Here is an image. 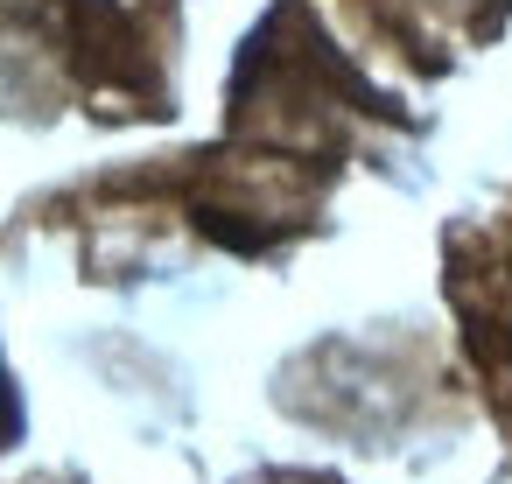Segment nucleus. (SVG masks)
I'll return each instance as SVG.
<instances>
[{"mask_svg": "<svg viewBox=\"0 0 512 484\" xmlns=\"http://www.w3.org/2000/svg\"><path fill=\"white\" fill-rule=\"evenodd\" d=\"M22 428H29V414H22V393H15L8 358H0V456H8V449L22 442Z\"/></svg>", "mask_w": 512, "mask_h": 484, "instance_id": "nucleus-2", "label": "nucleus"}, {"mask_svg": "<svg viewBox=\"0 0 512 484\" xmlns=\"http://www.w3.org/2000/svg\"><path fill=\"white\" fill-rule=\"evenodd\" d=\"M442 302L491 421L512 435V190L442 232Z\"/></svg>", "mask_w": 512, "mask_h": 484, "instance_id": "nucleus-1", "label": "nucleus"}]
</instances>
